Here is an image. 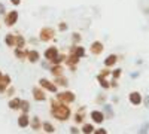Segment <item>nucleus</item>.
Listing matches in <instances>:
<instances>
[{
  "mask_svg": "<svg viewBox=\"0 0 149 134\" xmlns=\"http://www.w3.org/2000/svg\"><path fill=\"white\" fill-rule=\"evenodd\" d=\"M49 113H51V116L55 121H58V122H67L73 115L70 104H66L63 101L57 100L55 97L49 100Z\"/></svg>",
  "mask_w": 149,
  "mask_h": 134,
  "instance_id": "nucleus-1",
  "label": "nucleus"
},
{
  "mask_svg": "<svg viewBox=\"0 0 149 134\" xmlns=\"http://www.w3.org/2000/svg\"><path fill=\"white\" fill-rule=\"evenodd\" d=\"M55 36H57V30L52 28L51 26H45L39 30V40L43 43L48 42H54L55 40Z\"/></svg>",
  "mask_w": 149,
  "mask_h": 134,
  "instance_id": "nucleus-2",
  "label": "nucleus"
},
{
  "mask_svg": "<svg viewBox=\"0 0 149 134\" xmlns=\"http://www.w3.org/2000/svg\"><path fill=\"white\" fill-rule=\"evenodd\" d=\"M18 18H19V12H18L17 9L8 10V14L3 17V24H5V27L12 28V27H14L15 24L18 22Z\"/></svg>",
  "mask_w": 149,
  "mask_h": 134,
  "instance_id": "nucleus-3",
  "label": "nucleus"
},
{
  "mask_svg": "<svg viewBox=\"0 0 149 134\" xmlns=\"http://www.w3.org/2000/svg\"><path fill=\"white\" fill-rule=\"evenodd\" d=\"M54 95H55L57 100L63 101V103H66V104H72V103L76 101V94H74L73 91H70V90L60 91V92H57V94H54Z\"/></svg>",
  "mask_w": 149,
  "mask_h": 134,
  "instance_id": "nucleus-4",
  "label": "nucleus"
},
{
  "mask_svg": "<svg viewBox=\"0 0 149 134\" xmlns=\"http://www.w3.org/2000/svg\"><path fill=\"white\" fill-rule=\"evenodd\" d=\"M31 97H33V100L37 101V103H42V101H46L48 99V95H46V91L40 87V85H34V87L31 88Z\"/></svg>",
  "mask_w": 149,
  "mask_h": 134,
  "instance_id": "nucleus-5",
  "label": "nucleus"
},
{
  "mask_svg": "<svg viewBox=\"0 0 149 134\" xmlns=\"http://www.w3.org/2000/svg\"><path fill=\"white\" fill-rule=\"evenodd\" d=\"M85 118H86V107L79 106L76 110L73 112V122L76 125H82L85 122Z\"/></svg>",
  "mask_w": 149,
  "mask_h": 134,
  "instance_id": "nucleus-6",
  "label": "nucleus"
},
{
  "mask_svg": "<svg viewBox=\"0 0 149 134\" xmlns=\"http://www.w3.org/2000/svg\"><path fill=\"white\" fill-rule=\"evenodd\" d=\"M39 85L48 92H51V94H57L58 92V87L54 83V81H49L46 78H40L39 79Z\"/></svg>",
  "mask_w": 149,
  "mask_h": 134,
  "instance_id": "nucleus-7",
  "label": "nucleus"
},
{
  "mask_svg": "<svg viewBox=\"0 0 149 134\" xmlns=\"http://www.w3.org/2000/svg\"><path fill=\"white\" fill-rule=\"evenodd\" d=\"M79 63H81V58H79L78 55H74V54H67V58H66L64 64L69 67L70 72H76Z\"/></svg>",
  "mask_w": 149,
  "mask_h": 134,
  "instance_id": "nucleus-8",
  "label": "nucleus"
},
{
  "mask_svg": "<svg viewBox=\"0 0 149 134\" xmlns=\"http://www.w3.org/2000/svg\"><path fill=\"white\" fill-rule=\"evenodd\" d=\"M90 118H91V122L93 124H103L104 122V119H106V115H104V112L103 110H97V109H94V110H91L90 113Z\"/></svg>",
  "mask_w": 149,
  "mask_h": 134,
  "instance_id": "nucleus-9",
  "label": "nucleus"
},
{
  "mask_svg": "<svg viewBox=\"0 0 149 134\" xmlns=\"http://www.w3.org/2000/svg\"><path fill=\"white\" fill-rule=\"evenodd\" d=\"M128 101H130V104L131 106H140V104H143V95L139 92V91H131L130 94H128Z\"/></svg>",
  "mask_w": 149,
  "mask_h": 134,
  "instance_id": "nucleus-10",
  "label": "nucleus"
},
{
  "mask_svg": "<svg viewBox=\"0 0 149 134\" xmlns=\"http://www.w3.org/2000/svg\"><path fill=\"white\" fill-rule=\"evenodd\" d=\"M69 54H74V55H78L81 60L82 58H85L86 57V49H85V46H82L81 43L79 45H72L70 48H69Z\"/></svg>",
  "mask_w": 149,
  "mask_h": 134,
  "instance_id": "nucleus-11",
  "label": "nucleus"
},
{
  "mask_svg": "<svg viewBox=\"0 0 149 134\" xmlns=\"http://www.w3.org/2000/svg\"><path fill=\"white\" fill-rule=\"evenodd\" d=\"M58 54H60L58 48H57L55 45H51V46H48L46 49L43 51V58L48 60V61H52V60H54Z\"/></svg>",
  "mask_w": 149,
  "mask_h": 134,
  "instance_id": "nucleus-12",
  "label": "nucleus"
},
{
  "mask_svg": "<svg viewBox=\"0 0 149 134\" xmlns=\"http://www.w3.org/2000/svg\"><path fill=\"white\" fill-rule=\"evenodd\" d=\"M103 51H104V45H103V42H100V40H94V42L90 45V52H91L93 55H95V57L102 55Z\"/></svg>",
  "mask_w": 149,
  "mask_h": 134,
  "instance_id": "nucleus-13",
  "label": "nucleus"
},
{
  "mask_svg": "<svg viewBox=\"0 0 149 134\" xmlns=\"http://www.w3.org/2000/svg\"><path fill=\"white\" fill-rule=\"evenodd\" d=\"M12 83V78L10 75H8V73H3V76L0 78V94H5L8 91V88L10 87Z\"/></svg>",
  "mask_w": 149,
  "mask_h": 134,
  "instance_id": "nucleus-14",
  "label": "nucleus"
},
{
  "mask_svg": "<svg viewBox=\"0 0 149 134\" xmlns=\"http://www.w3.org/2000/svg\"><path fill=\"white\" fill-rule=\"evenodd\" d=\"M29 51L30 49H27V48H14V57L19 61H27Z\"/></svg>",
  "mask_w": 149,
  "mask_h": 134,
  "instance_id": "nucleus-15",
  "label": "nucleus"
},
{
  "mask_svg": "<svg viewBox=\"0 0 149 134\" xmlns=\"http://www.w3.org/2000/svg\"><path fill=\"white\" fill-rule=\"evenodd\" d=\"M118 61H119V57H118L116 54H109V55L104 58L103 64H104V67H109V69H112L113 66H116V64H118Z\"/></svg>",
  "mask_w": 149,
  "mask_h": 134,
  "instance_id": "nucleus-16",
  "label": "nucleus"
},
{
  "mask_svg": "<svg viewBox=\"0 0 149 134\" xmlns=\"http://www.w3.org/2000/svg\"><path fill=\"white\" fill-rule=\"evenodd\" d=\"M30 121H31V118L29 116V113H21L17 119V124L19 128H27V127H30Z\"/></svg>",
  "mask_w": 149,
  "mask_h": 134,
  "instance_id": "nucleus-17",
  "label": "nucleus"
},
{
  "mask_svg": "<svg viewBox=\"0 0 149 134\" xmlns=\"http://www.w3.org/2000/svg\"><path fill=\"white\" fill-rule=\"evenodd\" d=\"M3 42H5V45L8 48H12V49H14V48L17 46V34L15 33H6Z\"/></svg>",
  "mask_w": 149,
  "mask_h": 134,
  "instance_id": "nucleus-18",
  "label": "nucleus"
},
{
  "mask_svg": "<svg viewBox=\"0 0 149 134\" xmlns=\"http://www.w3.org/2000/svg\"><path fill=\"white\" fill-rule=\"evenodd\" d=\"M27 61L30 64H36L40 61V52L37 49H30L29 51V55H27Z\"/></svg>",
  "mask_w": 149,
  "mask_h": 134,
  "instance_id": "nucleus-19",
  "label": "nucleus"
},
{
  "mask_svg": "<svg viewBox=\"0 0 149 134\" xmlns=\"http://www.w3.org/2000/svg\"><path fill=\"white\" fill-rule=\"evenodd\" d=\"M21 101L22 99H19V97H12V99H9L8 101V107L10 109V110H19V107H21Z\"/></svg>",
  "mask_w": 149,
  "mask_h": 134,
  "instance_id": "nucleus-20",
  "label": "nucleus"
},
{
  "mask_svg": "<svg viewBox=\"0 0 149 134\" xmlns=\"http://www.w3.org/2000/svg\"><path fill=\"white\" fill-rule=\"evenodd\" d=\"M102 110L104 112L107 119H113L115 118V110H113V104H112V103H104Z\"/></svg>",
  "mask_w": 149,
  "mask_h": 134,
  "instance_id": "nucleus-21",
  "label": "nucleus"
},
{
  "mask_svg": "<svg viewBox=\"0 0 149 134\" xmlns=\"http://www.w3.org/2000/svg\"><path fill=\"white\" fill-rule=\"evenodd\" d=\"M42 122H43V121L37 116V115H34V116L31 118V121H30V128H31L33 131H39V130H42Z\"/></svg>",
  "mask_w": 149,
  "mask_h": 134,
  "instance_id": "nucleus-22",
  "label": "nucleus"
},
{
  "mask_svg": "<svg viewBox=\"0 0 149 134\" xmlns=\"http://www.w3.org/2000/svg\"><path fill=\"white\" fill-rule=\"evenodd\" d=\"M54 83L57 85L58 88H67V87H69V79H67L64 75H61V76L54 78Z\"/></svg>",
  "mask_w": 149,
  "mask_h": 134,
  "instance_id": "nucleus-23",
  "label": "nucleus"
},
{
  "mask_svg": "<svg viewBox=\"0 0 149 134\" xmlns=\"http://www.w3.org/2000/svg\"><path fill=\"white\" fill-rule=\"evenodd\" d=\"M49 73L57 78V76H61V75H64V66L63 64H57V66H51V69H49Z\"/></svg>",
  "mask_w": 149,
  "mask_h": 134,
  "instance_id": "nucleus-24",
  "label": "nucleus"
},
{
  "mask_svg": "<svg viewBox=\"0 0 149 134\" xmlns=\"http://www.w3.org/2000/svg\"><path fill=\"white\" fill-rule=\"evenodd\" d=\"M95 79H97V82H98V83H100L102 90H110V81H109L107 78H103L102 75H97V76H95Z\"/></svg>",
  "mask_w": 149,
  "mask_h": 134,
  "instance_id": "nucleus-25",
  "label": "nucleus"
},
{
  "mask_svg": "<svg viewBox=\"0 0 149 134\" xmlns=\"http://www.w3.org/2000/svg\"><path fill=\"white\" fill-rule=\"evenodd\" d=\"M95 131V127L93 122H84L82 127H81V133L82 134H93Z\"/></svg>",
  "mask_w": 149,
  "mask_h": 134,
  "instance_id": "nucleus-26",
  "label": "nucleus"
},
{
  "mask_svg": "<svg viewBox=\"0 0 149 134\" xmlns=\"http://www.w3.org/2000/svg\"><path fill=\"white\" fill-rule=\"evenodd\" d=\"M42 130H43L46 134H54V133H55L54 124L49 122V121H43V122H42Z\"/></svg>",
  "mask_w": 149,
  "mask_h": 134,
  "instance_id": "nucleus-27",
  "label": "nucleus"
},
{
  "mask_svg": "<svg viewBox=\"0 0 149 134\" xmlns=\"http://www.w3.org/2000/svg\"><path fill=\"white\" fill-rule=\"evenodd\" d=\"M15 34H17V46H15V48H26L27 39L24 37L21 33H15Z\"/></svg>",
  "mask_w": 149,
  "mask_h": 134,
  "instance_id": "nucleus-28",
  "label": "nucleus"
},
{
  "mask_svg": "<svg viewBox=\"0 0 149 134\" xmlns=\"http://www.w3.org/2000/svg\"><path fill=\"white\" fill-rule=\"evenodd\" d=\"M66 58H67V55L66 54H58L52 61H51V64L52 66H57V64H63L64 61H66Z\"/></svg>",
  "mask_w": 149,
  "mask_h": 134,
  "instance_id": "nucleus-29",
  "label": "nucleus"
},
{
  "mask_svg": "<svg viewBox=\"0 0 149 134\" xmlns=\"http://www.w3.org/2000/svg\"><path fill=\"white\" fill-rule=\"evenodd\" d=\"M121 76H122V67H115L113 70H112V76H110V79H116V81H119Z\"/></svg>",
  "mask_w": 149,
  "mask_h": 134,
  "instance_id": "nucleus-30",
  "label": "nucleus"
},
{
  "mask_svg": "<svg viewBox=\"0 0 149 134\" xmlns=\"http://www.w3.org/2000/svg\"><path fill=\"white\" fill-rule=\"evenodd\" d=\"M70 39H72V42H73L74 45H79V43L82 42V34H81L79 31H73Z\"/></svg>",
  "mask_w": 149,
  "mask_h": 134,
  "instance_id": "nucleus-31",
  "label": "nucleus"
},
{
  "mask_svg": "<svg viewBox=\"0 0 149 134\" xmlns=\"http://www.w3.org/2000/svg\"><path fill=\"white\" fill-rule=\"evenodd\" d=\"M19 112H21V113H29V112H30V101H29V100H22V101H21Z\"/></svg>",
  "mask_w": 149,
  "mask_h": 134,
  "instance_id": "nucleus-32",
  "label": "nucleus"
},
{
  "mask_svg": "<svg viewBox=\"0 0 149 134\" xmlns=\"http://www.w3.org/2000/svg\"><path fill=\"white\" fill-rule=\"evenodd\" d=\"M106 101H107V95H106V92L97 94V97H95V103H97V104H104Z\"/></svg>",
  "mask_w": 149,
  "mask_h": 134,
  "instance_id": "nucleus-33",
  "label": "nucleus"
},
{
  "mask_svg": "<svg viewBox=\"0 0 149 134\" xmlns=\"http://www.w3.org/2000/svg\"><path fill=\"white\" fill-rule=\"evenodd\" d=\"M57 28H58L60 33H64V31L69 30V24H67L66 21H60V22H58V26H57Z\"/></svg>",
  "mask_w": 149,
  "mask_h": 134,
  "instance_id": "nucleus-34",
  "label": "nucleus"
},
{
  "mask_svg": "<svg viewBox=\"0 0 149 134\" xmlns=\"http://www.w3.org/2000/svg\"><path fill=\"white\" fill-rule=\"evenodd\" d=\"M15 92H17V88L14 87V85H10V87L8 88V91L5 92V95L8 97V99H12V97H15Z\"/></svg>",
  "mask_w": 149,
  "mask_h": 134,
  "instance_id": "nucleus-35",
  "label": "nucleus"
},
{
  "mask_svg": "<svg viewBox=\"0 0 149 134\" xmlns=\"http://www.w3.org/2000/svg\"><path fill=\"white\" fill-rule=\"evenodd\" d=\"M137 134H149V121H148V122H145V124L139 128Z\"/></svg>",
  "mask_w": 149,
  "mask_h": 134,
  "instance_id": "nucleus-36",
  "label": "nucleus"
},
{
  "mask_svg": "<svg viewBox=\"0 0 149 134\" xmlns=\"http://www.w3.org/2000/svg\"><path fill=\"white\" fill-rule=\"evenodd\" d=\"M98 75H102L103 78H107V76H112V70L109 67H103L100 72H98Z\"/></svg>",
  "mask_w": 149,
  "mask_h": 134,
  "instance_id": "nucleus-37",
  "label": "nucleus"
},
{
  "mask_svg": "<svg viewBox=\"0 0 149 134\" xmlns=\"http://www.w3.org/2000/svg\"><path fill=\"white\" fill-rule=\"evenodd\" d=\"M110 88L112 90H118L119 88V82L116 79H110Z\"/></svg>",
  "mask_w": 149,
  "mask_h": 134,
  "instance_id": "nucleus-38",
  "label": "nucleus"
},
{
  "mask_svg": "<svg viewBox=\"0 0 149 134\" xmlns=\"http://www.w3.org/2000/svg\"><path fill=\"white\" fill-rule=\"evenodd\" d=\"M93 134H107V130L103 128V127H98V128H95V131Z\"/></svg>",
  "mask_w": 149,
  "mask_h": 134,
  "instance_id": "nucleus-39",
  "label": "nucleus"
},
{
  "mask_svg": "<svg viewBox=\"0 0 149 134\" xmlns=\"http://www.w3.org/2000/svg\"><path fill=\"white\" fill-rule=\"evenodd\" d=\"M143 107H146V109H149V94H146V95H143Z\"/></svg>",
  "mask_w": 149,
  "mask_h": 134,
  "instance_id": "nucleus-40",
  "label": "nucleus"
},
{
  "mask_svg": "<svg viewBox=\"0 0 149 134\" xmlns=\"http://www.w3.org/2000/svg\"><path fill=\"white\" fill-rule=\"evenodd\" d=\"M6 14H8V10H6L5 5H3V3H0V17H5Z\"/></svg>",
  "mask_w": 149,
  "mask_h": 134,
  "instance_id": "nucleus-41",
  "label": "nucleus"
},
{
  "mask_svg": "<svg viewBox=\"0 0 149 134\" xmlns=\"http://www.w3.org/2000/svg\"><path fill=\"white\" fill-rule=\"evenodd\" d=\"M79 133H81V130L76 125H72L70 127V134H79Z\"/></svg>",
  "mask_w": 149,
  "mask_h": 134,
  "instance_id": "nucleus-42",
  "label": "nucleus"
},
{
  "mask_svg": "<svg viewBox=\"0 0 149 134\" xmlns=\"http://www.w3.org/2000/svg\"><path fill=\"white\" fill-rule=\"evenodd\" d=\"M139 76H140V72H139V70H136V72H131V73H130V78H131V79H137Z\"/></svg>",
  "mask_w": 149,
  "mask_h": 134,
  "instance_id": "nucleus-43",
  "label": "nucleus"
},
{
  "mask_svg": "<svg viewBox=\"0 0 149 134\" xmlns=\"http://www.w3.org/2000/svg\"><path fill=\"white\" fill-rule=\"evenodd\" d=\"M112 104H116V103H119V97L118 95H112Z\"/></svg>",
  "mask_w": 149,
  "mask_h": 134,
  "instance_id": "nucleus-44",
  "label": "nucleus"
},
{
  "mask_svg": "<svg viewBox=\"0 0 149 134\" xmlns=\"http://www.w3.org/2000/svg\"><path fill=\"white\" fill-rule=\"evenodd\" d=\"M9 2H10L12 5H14V6H19V5H21V2H22V0H9Z\"/></svg>",
  "mask_w": 149,
  "mask_h": 134,
  "instance_id": "nucleus-45",
  "label": "nucleus"
},
{
  "mask_svg": "<svg viewBox=\"0 0 149 134\" xmlns=\"http://www.w3.org/2000/svg\"><path fill=\"white\" fill-rule=\"evenodd\" d=\"M142 63H143V60H142V58H137V60H136V64H137V66H140Z\"/></svg>",
  "mask_w": 149,
  "mask_h": 134,
  "instance_id": "nucleus-46",
  "label": "nucleus"
},
{
  "mask_svg": "<svg viewBox=\"0 0 149 134\" xmlns=\"http://www.w3.org/2000/svg\"><path fill=\"white\" fill-rule=\"evenodd\" d=\"M143 14L149 17V8H146V9H143Z\"/></svg>",
  "mask_w": 149,
  "mask_h": 134,
  "instance_id": "nucleus-47",
  "label": "nucleus"
},
{
  "mask_svg": "<svg viewBox=\"0 0 149 134\" xmlns=\"http://www.w3.org/2000/svg\"><path fill=\"white\" fill-rule=\"evenodd\" d=\"M2 76H3V72H2V70H0V78H2Z\"/></svg>",
  "mask_w": 149,
  "mask_h": 134,
  "instance_id": "nucleus-48",
  "label": "nucleus"
},
{
  "mask_svg": "<svg viewBox=\"0 0 149 134\" xmlns=\"http://www.w3.org/2000/svg\"><path fill=\"white\" fill-rule=\"evenodd\" d=\"M148 22H149V19H148Z\"/></svg>",
  "mask_w": 149,
  "mask_h": 134,
  "instance_id": "nucleus-49",
  "label": "nucleus"
},
{
  "mask_svg": "<svg viewBox=\"0 0 149 134\" xmlns=\"http://www.w3.org/2000/svg\"><path fill=\"white\" fill-rule=\"evenodd\" d=\"M45 134H46V133H45Z\"/></svg>",
  "mask_w": 149,
  "mask_h": 134,
  "instance_id": "nucleus-50",
  "label": "nucleus"
}]
</instances>
